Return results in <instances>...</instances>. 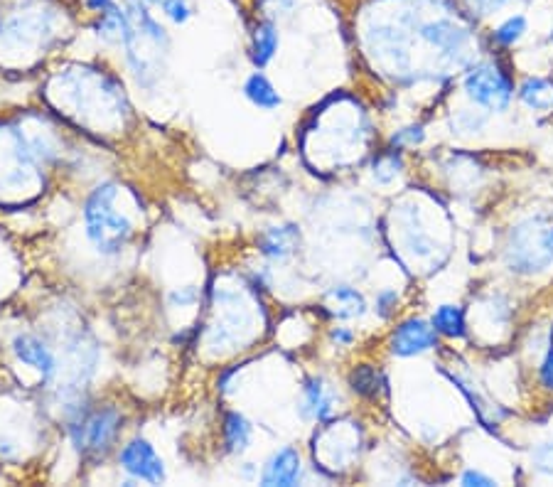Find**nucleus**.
<instances>
[{
  "label": "nucleus",
  "instance_id": "1",
  "mask_svg": "<svg viewBox=\"0 0 553 487\" xmlns=\"http://www.w3.org/2000/svg\"><path fill=\"white\" fill-rule=\"evenodd\" d=\"M116 185H99L84 207V222H87V237L96 246L99 254H118L128 244L133 234V224L126 214L114 210Z\"/></svg>",
  "mask_w": 553,
  "mask_h": 487
},
{
  "label": "nucleus",
  "instance_id": "2",
  "mask_svg": "<svg viewBox=\"0 0 553 487\" xmlns=\"http://www.w3.org/2000/svg\"><path fill=\"white\" fill-rule=\"evenodd\" d=\"M553 264V219L529 217L509 232L507 266L517 274H539Z\"/></svg>",
  "mask_w": 553,
  "mask_h": 487
},
{
  "label": "nucleus",
  "instance_id": "3",
  "mask_svg": "<svg viewBox=\"0 0 553 487\" xmlns=\"http://www.w3.org/2000/svg\"><path fill=\"white\" fill-rule=\"evenodd\" d=\"M463 89L472 104L487 111H507L512 104L514 84L495 62H480L465 74Z\"/></svg>",
  "mask_w": 553,
  "mask_h": 487
},
{
  "label": "nucleus",
  "instance_id": "4",
  "mask_svg": "<svg viewBox=\"0 0 553 487\" xmlns=\"http://www.w3.org/2000/svg\"><path fill=\"white\" fill-rule=\"evenodd\" d=\"M118 431H121V414L114 406H106V409L94 411V414L72 424L74 448L79 453H89V456H104L114 446Z\"/></svg>",
  "mask_w": 553,
  "mask_h": 487
},
{
  "label": "nucleus",
  "instance_id": "5",
  "mask_svg": "<svg viewBox=\"0 0 553 487\" xmlns=\"http://www.w3.org/2000/svg\"><path fill=\"white\" fill-rule=\"evenodd\" d=\"M121 468L131 478L146 480V483H163L165 480L163 460H160L155 448L148 441H143V438H133L131 443L123 446Z\"/></svg>",
  "mask_w": 553,
  "mask_h": 487
},
{
  "label": "nucleus",
  "instance_id": "6",
  "mask_svg": "<svg viewBox=\"0 0 553 487\" xmlns=\"http://www.w3.org/2000/svg\"><path fill=\"white\" fill-rule=\"evenodd\" d=\"M438 342V333L433 323H426L421 318H408L391 335V352L399 357L423 355V352L433 350Z\"/></svg>",
  "mask_w": 553,
  "mask_h": 487
},
{
  "label": "nucleus",
  "instance_id": "7",
  "mask_svg": "<svg viewBox=\"0 0 553 487\" xmlns=\"http://www.w3.org/2000/svg\"><path fill=\"white\" fill-rule=\"evenodd\" d=\"M13 352L18 355L20 362L35 367L42 374V379H50L55 374V355L50 352V347L35 335H18L13 340Z\"/></svg>",
  "mask_w": 553,
  "mask_h": 487
},
{
  "label": "nucleus",
  "instance_id": "8",
  "mask_svg": "<svg viewBox=\"0 0 553 487\" xmlns=\"http://www.w3.org/2000/svg\"><path fill=\"white\" fill-rule=\"evenodd\" d=\"M300 470H303V465H300V453L295 451V448L286 446L278 453H273V458L268 460L266 470H263L261 475V483L283 487L295 485L300 480Z\"/></svg>",
  "mask_w": 553,
  "mask_h": 487
},
{
  "label": "nucleus",
  "instance_id": "9",
  "mask_svg": "<svg viewBox=\"0 0 553 487\" xmlns=\"http://www.w3.org/2000/svg\"><path fill=\"white\" fill-rule=\"evenodd\" d=\"M332 411H335V394L330 392L325 382L320 377L308 379L303 387V416L313 421H325L330 419Z\"/></svg>",
  "mask_w": 553,
  "mask_h": 487
},
{
  "label": "nucleus",
  "instance_id": "10",
  "mask_svg": "<svg viewBox=\"0 0 553 487\" xmlns=\"http://www.w3.org/2000/svg\"><path fill=\"white\" fill-rule=\"evenodd\" d=\"M519 99L526 109L551 114L553 111V82L544 77H526L519 87Z\"/></svg>",
  "mask_w": 553,
  "mask_h": 487
},
{
  "label": "nucleus",
  "instance_id": "11",
  "mask_svg": "<svg viewBox=\"0 0 553 487\" xmlns=\"http://www.w3.org/2000/svg\"><path fill=\"white\" fill-rule=\"evenodd\" d=\"M295 242H298V229L295 227H273L263 234L261 251L271 259H286L293 254Z\"/></svg>",
  "mask_w": 553,
  "mask_h": 487
},
{
  "label": "nucleus",
  "instance_id": "12",
  "mask_svg": "<svg viewBox=\"0 0 553 487\" xmlns=\"http://www.w3.org/2000/svg\"><path fill=\"white\" fill-rule=\"evenodd\" d=\"M278 50V28L271 20H263L254 30V45H251V60L256 67H266Z\"/></svg>",
  "mask_w": 553,
  "mask_h": 487
},
{
  "label": "nucleus",
  "instance_id": "13",
  "mask_svg": "<svg viewBox=\"0 0 553 487\" xmlns=\"http://www.w3.org/2000/svg\"><path fill=\"white\" fill-rule=\"evenodd\" d=\"M244 94H246V99L251 101V104L259 106V109H266V111L278 109V106L283 104L281 94L276 92V87H273V84L268 82V79L259 72L251 74V77L246 79Z\"/></svg>",
  "mask_w": 553,
  "mask_h": 487
},
{
  "label": "nucleus",
  "instance_id": "14",
  "mask_svg": "<svg viewBox=\"0 0 553 487\" xmlns=\"http://www.w3.org/2000/svg\"><path fill=\"white\" fill-rule=\"evenodd\" d=\"M224 441L229 453H244L251 443V424L241 414H227L224 419Z\"/></svg>",
  "mask_w": 553,
  "mask_h": 487
},
{
  "label": "nucleus",
  "instance_id": "15",
  "mask_svg": "<svg viewBox=\"0 0 553 487\" xmlns=\"http://www.w3.org/2000/svg\"><path fill=\"white\" fill-rule=\"evenodd\" d=\"M433 328L440 335L448 337H463L465 335V313L460 305H440L433 313Z\"/></svg>",
  "mask_w": 553,
  "mask_h": 487
},
{
  "label": "nucleus",
  "instance_id": "16",
  "mask_svg": "<svg viewBox=\"0 0 553 487\" xmlns=\"http://www.w3.org/2000/svg\"><path fill=\"white\" fill-rule=\"evenodd\" d=\"M526 32H529V20H526V15L514 13L492 30V40H495L499 47H514L517 42H522Z\"/></svg>",
  "mask_w": 553,
  "mask_h": 487
},
{
  "label": "nucleus",
  "instance_id": "17",
  "mask_svg": "<svg viewBox=\"0 0 553 487\" xmlns=\"http://www.w3.org/2000/svg\"><path fill=\"white\" fill-rule=\"evenodd\" d=\"M330 298L340 305V310H335L340 318H359V315L364 313V308H367V305H364L362 293H359L357 288H350V286L332 288Z\"/></svg>",
  "mask_w": 553,
  "mask_h": 487
},
{
  "label": "nucleus",
  "instance_id": "18",
  "mask_svg": "<svg viewBox=\"0 0 553 487\" xmlns=\"http://www.w3.org/2000/svg\"><path fill=\"white\" fill-rule=\"evenodd\" d=\"M350 384H352V389L357 394H362V396H377L379 394V387H381V377H379V372L374 367L362 365V367H357L350 374Z\"/></svg>",
  "mask_w": 553,
  "mask_h": 487
},
{
  "label": "nucleus",
  "instance_id": "19",
  "mask_svg": "<svg viewBox=\"0 0 553 487\" xmlns=\"http://www.w3.org/2000/svg\"><path fill=\"white\" fill-rule=\"evenodd\" d=\"M463 3L472 15H477V18H490V15H495L502 8H507L512 0H463Z\"/></svg>",
  "mask_w": 553,
  "mask_h": 487
},
{
  "label": "nucleus",
  "instance_id": "20",
  "mask_svg": "<svg viewBox=\"0 0 553 487\" xmlns=\"http://www.w3.org/2000/svg\"><path fill=\"white\" fill-rule=\"evenodd\" d=\"M160 8H163V13L177 25L187 23L192 15V8L187 5V0H160Z\"/></svg>",
  "mask_w": 553,
  "mask_h": 487
},
{
  "label": "nucleus",
  "instance_id": "21",
  "mask_svg": "<svg viewBox=\"0 0 553 487\" xmlns=\"http://www.w3.org/2000/svg\"><path fill=\"white\" fill-rule=\"evenodd\" d=\"M531 463H534V468L539 470V473L551 475L553 478V443H544V446L536 448L534 456H531Z\"/></svg>",
  "mask_w": 553,
  "mask_h": 487
},
{
  "label": "nucleus",
  "instance_id": "22",
  "mask_svg": "<svg viewBox=\"0 0 553 487\" xmlns=\"http://www.w3.org/2000/svg\"><path fill=\"white\" fill-rule=\"evenodd\" d=\"M423 141V128L421 126H411V128H404V131L394 133L391 136V143L394 146H404V143H408V146H416V143Z\"/></svg>",
  "mask_w": 553,
  "mask_h": 487
},
{
  "label": "nucleus",
  "instance_id": "23",
  "mask_svg": "<svg viewBox=\"0 0 553 487\" xmlns=\"http://www.w3.org/2000/svg\"><path fill=\"white\" fill-rule=\"evenodd\" d=\"M396 303H399V296H396V291L386 288V291H381L377 296V313L381 315V318H386V315H389L391 310L396 308Z\"/></svg>",
  "mask_w": 553,
  "mask_h": 487
},
{
  "label": "nucleus",
  "instance_id": "24",
  "mask_svg": "<svg viewBox=\"0 0 553 487\" xmlns=\"http://www.w3.org/2000/svg\"><path fill=\"white\" fill-rule=\"evenodd\" d=\"M460 483H463V485H480V487H490V485H497V480H492L490 475L480 473V470H465L463 478H460Z\"/></svg>",
  "mask_w": 553,
  "mask_h": 487
},
{
  "label": "nucleus",
  "instance_id": "25",
  "mask_svg": "<svg viewBox=\"0 0 553 487\" xmlns=\"http://www.w3.org/2000/svg\"><path fill=\"white\" fill-rule=\"evenodd\" d=\"M541 382H544V387L553 389V345L546 352L544 362H541Z\"/></svg>",
  "mask_w": 553,
  "mask_h": 487
},
{
  "label": "nucleus",
  "instance_id": "26",
  "mask_svg": "<svg viewBox=\"0 0 553 487\" xmlns=\"http://www.w3.org/2000/svg\"><path fill=\"white\" fill-rule=\"evenodd\" d=\"M352 337L354 335L350 333V330H345V328H335V330H332V340H335L337 345H350Z\"/></svg>",
  "mask_w": 553,
  "mask_h": 487
},
{
  "label": "nucleus",
  "instance_id": "27",
  "mask_svg": "<svg viewBox=\"0 0 553 487\" xmlns=\"http://www.w3.org/2000/svg\"><path fill=\"white\" fill-rule=\"evenodd\" d=\"M87 5L91 10H96V13H104V10H109L111 5H116L114 0H87Z\"/></svg>",
  "mask_w": 553,
  "mask_h": 487
},
{
  "label": "nucleus",
  "instance_id": "28",
  "mask_svg": "<svg viewBox=\"0 0 553 487\" xmlns=\"http://www.w3.org/2000/svg\"><path fill=\"white\" fill-rule=\"evenodd\" d=\"M551 42H553V28H551Z\"/></svg>",
  "mask_w": 553,
  "mask_h": 487
}]
</instances>
